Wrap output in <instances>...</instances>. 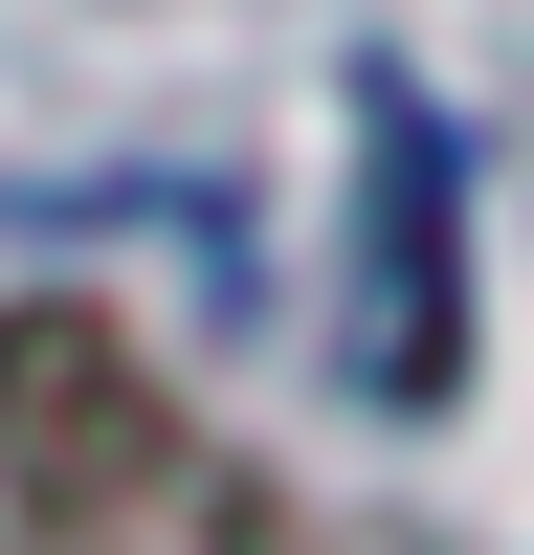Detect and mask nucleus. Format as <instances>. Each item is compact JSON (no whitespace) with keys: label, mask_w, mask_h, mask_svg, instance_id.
<instances>
[{"label":"nucleus","mask_w":534,"mask_h":555,"mask_svg":"<svg viewBox=\"0 0 534 555\" xmlns=\"http://www.w3.org/2000/svg\"><path fill=\"white\" fill-rule=\"evenodd\" d=\"M356 178H379V311H356V400H445L468 378V267H445V133L400 89H356Z\"/></svg>","instance_id":"1"}]
</instances>
